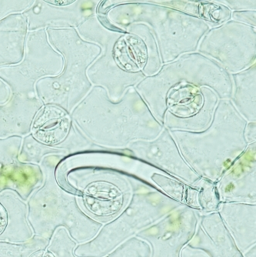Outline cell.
<instances>
[{
	"label": "cell",
	"mask_w": 256,
	"mask_h": 257,
	"mask_svg": "<svg viewBox=\"0 0 256 257\" xmlns=\"http://www.w3.org/2000/svg\"><path fill=\"white\" fill-rule=\"evenodd\" d=\"M243 256L244 257H256V246H253L252 247L250 248L249 249L246 251V252L243 253Z\"/></svg>",
	"instance_id": "obj_20"
},
{
	"label": "cell",
	"mask_w": 256,
	"mask_h": 257,
	"mask_svg": "<svg viewBox=\"0 0 256 257\" xmlns=\"http://www.w3.org/2000/svg\"><path fill=\"white\" fill-rule=\"evenodd\" d=\"M215 128L204 137L176 134L185 157L196 174L213 183L222 177L231 159L244 146L239 124L225 122Z\"/></svg>",
	"instance_id": "obj_2"
},
{
	"label": "cell",
	"mask_w": 256,
	"mask_h": 257,
	"mask_svg": "<svg viewBox=\"0 0 256 257\" xmlns=\"http://www.w3.org/2000/svg\"><path fill=\"white\" fill-rule=\"evenodd\" d=\"M209 257H244L218 212L199 214L196 233L188 244Z\"/></svg>",
	"instance_id": "obj_5"
},
{
	"label": "cell",
	"mask_w": 256,
	"mask_h": 257,
	"mask_svg": "<svg viewBox=\"0 0 256 257\" xmlns=\"http://www.w3.org/2000/svg\"><path fill=\"white\" fill-rule=\"evenodd\" d=\"M46 248V242L39 237L33 238L24 244L0 242V257H30L34 252Z\"/></svg>",
	"instance_id": "obj_12"
},
{
	"label": "cell",
	"mask_w": 256,
	"mask_h": 257,
	"mask_svg": "<svg viewBox=\"0 0 256 257\" xmlns=\"http://www.w3.org/2000/svg\"><path fill=\"white\" fill-rule=\"evenodd\" d=\"M70 126L66 112L54 106H46L40 111L33 125L35 138L46 144H56L64 140Z\"/></svg>",
	"instance_id": "obj_9"
},
{
	"label": "cell",
	"mask_w": 256,
	"mask_h": 257,
	"mask_svg": "<svg viewBox=\"0 0 256 257\" xmlns=\"http://www.w3.org/2000/svg\"><path fill=\"white\" fill-rule=\"evenodd\" d=\"M151 179L156 184V187L161 190L164 194L172 200L183 204L186 189V184L184 183L159 173H154Z\"/></svg>",
	"instance_id": "obj_13"
},
{
	"label": "cell",
	"mask_w": 256,
	"mask_h": 257,
	"mask_svg": "<svg viewBox=\"0 0 256 257\" xmlns=\"http://www.w3.org/2000/svg\"><path fill=\"white\" fill-rule=\"evenodd\" d=\"M199 223V213L184 206L139 232L137 237L150 245V257H180L192 240Z\"/></svg>",
	"instance_id": "obj_3"
},
{
	"label": "cell",
	"mask_w": 256,
	"mask_h": 257,
	"mask_svg": "<svg viewBox=\"0 0 256 257\" xmlns=\"http://www.w3.org/2000/svg\"><path fill=\"white\" fill-rule=\"evenodd\" d=\"M30 257H54L53 254L50 253L48 251H45V249H42V250L37 251V252H34L32 254Z\"/></svg>",
	"instance_id": "obj_18"
},
{
	"label": "cell",
	"mask_w": 256,
	"mask_h": 257,
	"mask_svg": "<svg viewBox=\"0 0 256 257\" xmlns=\"http://www.w3.org/2000/svg\"><path fill=\"white\" fill-rule=\"evenodd\" d=\"M7 225H8L7 215L6 214L2 206H0V235L3 234V232L7 229Z\"/></svg>",
	"instance_id": "obj_17"
},
{
	"label": "cell",
	"mask_w": 256,
	"mask_h": 257,
	"mask_svg": "<svg viewBox=\"0 0 256 257\" xmlns=\"http://www.w3.org/2000/svg\"><path fill=\"white\" fill-rule=\"evenodd\" d=\"M218 213L242 253L256 245V204L221 203Z\"/></svg>",
	"instance_id": "obj_6"
},
{
	"label": "cell",
	"mask_w": 256,
	"mask_h": 257,
	"mask_svg": "<svg viewBox=\"0 0 256 257\" xmlns=\"http://www.w3.org/2000/svg\"><path fill=\"white\" fill-rule=\"evenodd\" d=\"M180 257H209L204 251L186 245L181 251Z\"/></svg>",
	"instance_id": "obj_16"
},
{
	"label": "cell",
	"mask_w": 256,
	"mask_h": 257,
	"mask_svg": "<svg viewBox=\"0 0 256 257\" xmlns=\"http://www.w3.org/2000/svg\"><path fill=\"white\" fill-rule=\"evenodd\" d=\"M247 157L245 162L238 163L233 170L222 176L215 183L222 203L256 204L254 155L250 160L248 159L246 163Z\"/></svg>",
	"instance_id": "obj_7"
},
{
	"label": "cell",
	"mask_w": 256,
	"mask_h": 257,
	"mask_svg": "<svg viewBox=\"0 0 256 257\" xmlns=\"http://www.w3.org/2000/svg\"><path fill=\"white\" fill-rule=\"evenodd\" d=\"M48 252L54 257H77L74 253L76 242L64 229H59L49 243Z\"/></svg>",
	"instance_id": "obj_14"
},
{
	"label": "cell",
	"mask_w": 256,
	"mask_h": 257,
	"mask_svg": "<svg viewBox=\"0 0 256 257\" xmlns=\"http://www.w3.org/2000/svg\"><path fill=\"white\" fill-rule=\"evenodd\" d=\"M133 181L121 176L98 180L83 190L84 206L94 217L109 222L116 217L130 202Z\"/></svg>",
	"instance_id": "obj_4"
},
{
	"label": "cell",
	"mask_w": 256,
	"mask_h": 257,
	"mask_svg": "<svg viewBox=\"0 0 256 257\" xmlns=\"http://www.w3.org/2000/svg\"><path fill=\"white\" fill-rule=\"evenodd\" d=\"M133 191L125 209L107 222L95 238L75 249L77 257H105L139 232L185 205L172 200L156 186L133 181Z\"/></svg>",
	"instance_id": "obj_1"
},
{
	"label": "cell",
	"mask_w": 256,
	"mask_h": 257,
	"mask_svg": "<svg viewBox=\"0 0 256 257\" xmlns=\"http://www.w3.org/2000/svg\"><path fill=\"white\" fill-rule=\"evenodd\" d=\"M174 147L171 139L164 135L155 144H137L134 148L143 158L161 166L185 184L192 185L200 177L182 161Z\"/></svg>",
	"instance_id": "obj_8"
},
{
	"label": "cell",
	"mask_w": 256,
	"mask_h": 257,
	"mask_svg": "<svg viewBox=\"0 0 256 257\" xmlns=\"http://www.w3.org/2000/svg\"><path fill=\"white\" fill-rule=\"evenodd\" d=\"M48 2L50 3V4H60L61 5H63V4H71V3H72V1H48Z\"/></svg>",
	"instance_id": "obj_21"
},
{
	"label": "cell",
	"mask_w": 256,
	"mask_h": 257,
	"mask_svg": "<svg viewBox=\"0 0 256 257\" xmlns=\"http://www.w3.org/2000/svg\"><path fill=\"white\" fill-rule=\"evenodd\" d=\"M254 125H250L247 130L246 138L249 141H253L254 140Z\"/></svg>",
	"instance_id": "obj_19"
},
{
	"label": "cell",
	"mask_w": 256,
	"mask_h": 257,
	"mask_svg": "<svg viewBox=\"0 0 256 257\" xmlns=\"http://www.w3.org/2000/svg\"><path fill=\"white\" fill-rule=\"evenodd\" d=\"M115 55L118 64L130 71H138L147 60V50L144 43L130 36L124 37L117 43Z\"/></svg>",
	"instance_id": "obj_11"
},
{
	"label": "cell",
	"mask_w": 256,
	"mask_h": 257,
	"mask_svg": "<svg viewBox=\"0 0 256 257\" xmlns=\"http://www.w3.org/2000/svg\"><path fill=\"white\" fill-rule=\"evenodd\" d=\"M151 249L146 241L135 237L121 244L105 257H150Z\"/></svg>",
	"instance_id": "obj_15"
},
{
	"label": "cell",
	"mask_w": 256,
	"mask_h": 257,
	"mask_svg": "<svg viewBox=\"0 0 256 257\" xmlns=\"http://www.w3.org/2000/svg\"><path fill=\"white\" fill-rule=\"evenodd\" d=\"M222 203L215 183L200 177L192 185H186L183 204L199 214L218 212Z\"/></svg>",
	"instance_id": "obj_10"
}]
</instances>
